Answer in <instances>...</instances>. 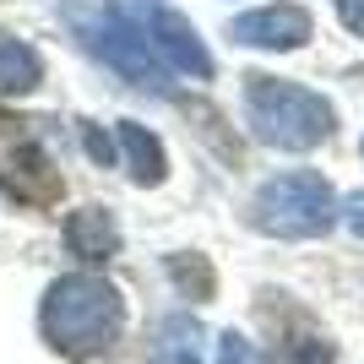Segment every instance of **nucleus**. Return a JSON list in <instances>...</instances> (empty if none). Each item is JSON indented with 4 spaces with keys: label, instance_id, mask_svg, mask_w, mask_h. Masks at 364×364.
I'll use <instances>...</instances> for the list:
<instances>
[{
    "label": "nucleus",
    "instance_id": "nucleus-7",
    "mask_svg": "<svg viewBox=\"0 0 364 364\" xmlns=\"http://www.w3.org/2000/svg\"><path fill=\"white\" fill-rule=\"evenodd\" d=\"M65 250L82 261H109L120 250V228L104 207H82V213L65 218Z\"/></svg>",
    "mask_w": 364,
    "mask_h": 364
},
{
    "label": "nucleus",
    "instance_id": "nucleus-1",
    "mask_svg": "<svg viewBox=\"0 0 364 364\" xmlns=\"http://www.w3.org/2000/svg\"><path fill=\"white\" fill-rule=\"evenodd\" d=\"M38 321H44V337L60 353L87 359V353H104L109 343L120 337L125 304H120V289H109L104 277L76 272V277H60V283L49 289Z\"/></svg>",
    "mask_w": 364,
    "mask_h": 364
},
{
    "label": "nucleus",
    "instance_id": "nucleus-4",
    "mask_svg": "<svg viewBox=\"0 0 364 364\" xmlns=\"http://www.w3.org/2000/svg\"><path fill=\"white\" fill-rule=\"evenodd\" d=\"M131 11H136V6H131ZM136 22H141V33H147V49L158 55V65H168L174 76H196V82L213 76V55H207V44L196 38V28H191L185 16L164 11V6H141Z\"/></svg>",
    "mask_w": 364,
    "mask_h": 364
},
{
    "label": "nucleus",
    "instance_id": "nucleus-11",
    "mask_svg": "<svg viewBox=\"0 0 364 364\" xmlns=\"http://www.w3.org/2000/svg\"><path fill=\"white\" fill-rule=\"evenodd\" d=\"M218 359H223V364H267V359H261L256 348H250V343H245V337H234V332L223 337V348H218Z\"/></svg>",
    "mask_w": 364,
    "mask_h": 364
},
{
    "label": "nucleus",
    "instance_id": "nucleus-14",
    "mask_svg": "<svg viewBox=\"0 0 364 364\" xmlns=\"http://www.w3.org/2000/svg\"><path fill=\"white\" fill-rule=\"evenodd\" d=\"M343 213H348V228L364 240V196H348V207H343Z\"/></svg>",
    "mask_w": 364,
    "mask_h": 364
},
{
    "label": "nucleus",
    "instance_id": "nucleus-15",
    "mask_svg": "<svg viewBox=\"0 0 364 364\" xmlns=\"http://www.w3.org/2000/svg\"><path fill=\"white\" fill-rule=\"evenodd\" d=\"M174 364H201V359H196V353H174Z\"/></svg>",
    "mask_w": 364,
    "mask_h": 364
},
{
    "label": "nucleus",
    "instance_id": "nucleus-9",
    "mask_svg": "<svg viewBox=\"0 0 364 364\" xmlns=\"http://www.w3.org/2000/svg\"><path fill=\"white\" fill-rule=\"evenodd\" d=\"M38 82H44L38 49L11 38V33H0V92H33Z\"/></svg>",
    "mask_w": 364,
    "mask_h": 364
},
{
    "label": "nucleus",
    "instance_id": "nucleus-10",
    "mask_svg": "<svg viewBox=\"0 0 364 364\" xmlns=\"http://www.w3.org/2000/svg\"><path fill=\"white\" fill-rule=\"evenodd\" d=\"M168 277L185 289V299H213V289H218L207 256H174V261H168Z\"/></svg>",
    "mask_w": 364,
    "mask_h": 364
},
{
    "label": "nucleus",
    "instance_id": "nucleus-8",
    "mask_svg": "<svg viewBox=\"0 0 364 364\" xmlns=\"http://www.w3.org/2000/svg\"><path fill=\"white\" fill-rule=\"evenodd\" d=\"M114 141H120V152H125V164H131V174H136V185H158L164 180V141L152 136L147 125H114Z\"/></svg>",
    "mask_w": 364,
    "mask_h": 364
},
{
    "label": "nucleus",
    "instance_id": "nucleus-6",
    "mask_svg": "<svg viewBox=\"0 0 364 364\" xmlns=\"http://www.w3.org/2000/svg\"><path fill=\"white\" fill-rule=\"evenodd\" d=\"M234 44L250 49H299L310 38V11L304 6H261L250 16H234Z\"/></svg>",
    "mask_w": 364,
    "mask_h": 364
},
{
    "label": "nucleus",
    "instance_id": "nucleus-12",
    "mask_svg": "<svg viewBox=\"0 0 364 364\" xmlns=\"http://www.w3.org/2000/svg\"><path fill=\"white\" fill-rule=\"evenodd\" d=\"M82 147H87V152H92V158H98L104 168H114V164H120V158H114V141H109L104 131H98V125H87V131H82Z\"/></svg>",
    "mask_w": 364,
    "mask_h": 364
},
{
    "label": "nucleus",
    "instance_id": "nucleus-13",
    "mask_svg": "<svg viewBox=\"0 0 364 364\" xmlns=\"http://www.w3.org/2000/svg\"><path fill=\"white\" fill-rule=\"evenodd\" d=\"M332 6H337V16H343L353 33H364V0H332Z\"/></svg>",
    "mask_w": 364,
    "mask_h": 364
},
{
    "label": "nucleus",
    "instance_id": "nucleus-3",
    "mask_svg": "<svg viewBox=\"0 0 364 364\" xmlns=\"http://www.w3.org/2000/svg\"><path fill=\"white\" fill-rule=\"evenodd\" d=\"M256 228L277 234V240H316L326 234L337 218V196L332 185L310 174V168H294V174H277L256 191Z\"/></svg>",
    "mask_w": 364,
    "mask_h": 364
},
{
    "label": "nucleus",
    "instance_id": "nucleus-5",
    "mask_svg": "<svg viewBox=\"0 0 364 364\" xmlns=\"http://www.w3.org/2000/svg\"><path fill=\"white\" fill-rule=\"evenodd\" d=\"M0 191H6L16 207H49V201L60 196V174H55V164L44 158V147L22 141V147H11L0 158Z\"/></svg>",
    "mask_w": 364,
    "mask_h": 364
},
{
    "label": "nucleus",
    "instance_id": "nucleus-2",
    "mask_svg": "<svg viewBox=\"0 0 364 364\" xmlns=\"http://www.w3.org/2000/svg\"><path fill=\"white\" fill-rule=\"evenodd\" d=\"M245 109H250V131L267 147L310 152L332 136V104L283 76H245Z\"/></svg>",
    "mask_w": 364,
    "mask_h": 364
}]
</instances>
